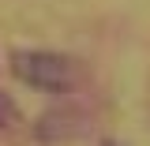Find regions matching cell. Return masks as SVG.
I'll return each mask as SVG.
<instances>
[{"label": "cell", "instance_id": "obj_1", "mask_svg": "<svg viewBox=\"0 0 150 146\" xmlns=\"http://www.w3.org/2000/svg\"><path fill=\"white\" fill-rule=\"evenodd\" d=\"M11 75L41 94H75L86 83V68L68 53L53 49H19L11 53Z\"/></svg>", "mask_w": 150, "mask_h": 146}, {"label": "cell", "instance_id": "obj_2", "mask_svg": "<svg viewBox=\"0 0 150 146\" xmlns=\"http://www.w3.org/2000/svg\"><path fill=\"white\" fill-rule=\"evenodd\" d=\"M19 124V105L0 90V128H15Z\"/></svg>", "mask_w": 150, "mask_h": 146}, {"label": "cell", "instance_id": "obj_3", "mask_svg": "<svg viewBox=\"0 0 150 146\" xmlns=\"http://www.w3.org/2000/svg\"><path fill=\"white\" fill-rule=\"evenodd\" d=\"M98 146H120V142H112V139H101V142H98Z\"/></svg>", "mask_w": 150, "mask_h": 146}]
</instances>
